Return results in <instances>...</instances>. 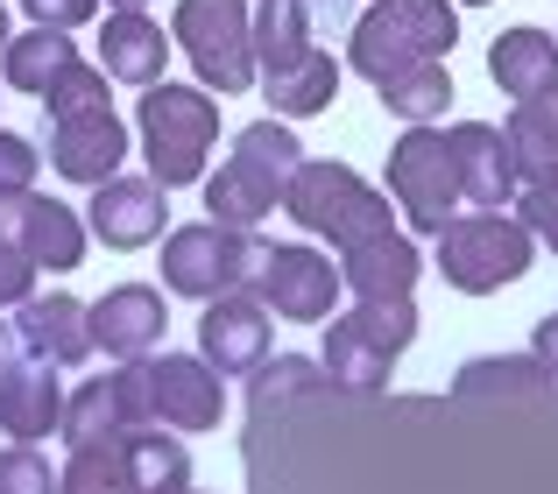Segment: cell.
<instances>
[{
    "mask_svg": "<svg viewBox=\"0 0 558 494\" xmlns=\"http://www.w3.org/2000/svg\"><path fill=\"white\" fill-rule=\"evenodd\" d=\"M460 42V14L452 0H375L354 22V42H347V64L361 78H396L410 64H432V57H452Z\"/></svg>",
    "mask_w": 558,
    "mask_h": 494,
    "instance_id": "cell-3",
    "label": "cell"
},
{
    "mask_svg": "<svg viewBox=\"0 0 558 494\" xmlns=\"http://www.w3.org/2000/svg\"><path fill=\"white\" fill-rule=\"evenodd\" d=\"M509 149H517V170H523V184H545L558 177V85L551 92H531V99H517L509 107Z\"/></svg>",
    "mask_w": 558,
    "mask_h": 494,
    "instance_id": "cell-25",
    "label": "cell"
},
{
    "mask_svg": "<svg viewBox=\"0 0 558 494\" xmlns=\"http://www.w3.org/2000/svg\"><path fill=\"white\" fill-rule=\"evenodd\" d=\"M28 297H36V261L14 240H0V311H8V304H28Z\"/></svg>",
    "mask_w": 558,
    "mask_h": 494,
    "instance_id": "cell-37",
    "label": "cell"
},
{
    "mask_svg": "<svg viewBox=\"0 0 558 494\" xmlns=\"http://www.w3.org/2000/svg\"><path fill=\"white\" fill-rule=\"evenodd\" d=\"M545 360L537 354H481L452 374V396H545Z\"/></svg>",
    "mask_w": 558,
    "mask_h": 494,
    "instance_id": "cell-30",
    "label": "cell"
},
{
    "mask_svg": "<svg viewBox=\"0 0 558 494\" xmlns=\"http://www.w3.org/2000/svg\"><path fill=\"white\" fill-rule=\"evenodd\" d=\"M332 92H340V64L326 50H312V57H298V64L262 78V99L276 107V121H312V113L332 107Z\"/></svg>",
    "mask_w": 558,
    "mask_h": 494,
    "instance_id": "cell-26",
    "label": "cell"
},
{
    "mask_svg": "<svg viewBox=\"0 0 558 494\" xmlns=\"http://www.w3.org/2000/svg\"><path fill=\"white\" fill-rule=\"evenodd\" d=\"M332 8H347V0H332Z\"/></svg>",
    "mask_w": 558,
    "mask_h": 494,
    "instance_id": "cell-43",
    "label": "cell"
},
{
    "mask_svg": "<svg viewBox=\"0 0 558 494\" xmlns=\"http://www.w3.org/2000/svg\"><path fill=\"white\" fill-rule=\"evenodd\" d=\"M417 275H424V255H417V240L396 234V226L340 247V283L354 289V297H410Z\"/></svg>",
    "mask_w": 558,
    "mask_h": 494,
    "instance_id": "cell-17",
    "label": "cell"
},
{
    "mask_svg": "<svg viewBox=\"0 0 558 494\" xmlns=\"http://www.w3.org/2000/svg\"><path fill=\"white\" fill-rule=\"evenodd\" d=\"M22 14L36 28H85L99 14V0H22Z\"/></svg>",
    "mask_w": 558,
    "mask_h": 494,
    "instance_id": "cell-38",
    "label": "cell"
},
{
    "mask_svg": "<svg viewBox=\"0 0 558 494\" xmlns=\"http://www.w3.org/2000/svg\"><path fill=\"white\" fill-rule=\"evenodd\" d=\"M14 332H22L28 360H50V368H85V360L99 354L93 346V304L64 297V289H50V297H28L14 304Z\"/></svg>",
    "mask_w": 558,
    "mask_h": 494,
    "instance_id": "cell-16",
    "label": "cell"
},
{
    "mask_svg": "<svg viewBox=\"0 0 558 494\" xmlns=\"http://www.w3.org/2000/svg\"><path fill=\"white\" fill-rule=\"evenodd\" d=\"M121 459H128L135 494H184L191 487V453H184L178 431H163V424L121 431Z\"/></svg>",
    "mask_w": 558,
    "mask_h": 494,
    "instance_id": "cell-24",
    "label": "cell"
},
{
    "mask_svg": "<svg viewBox=\"0 0 558 494\" xmlns=\"http://www.w3.org/2000/svg\"><path fill=\"white\" fill-rule=\"evenodd\" d=\"M389 198L403 206L410 234H446L460 220V170H452V149L438 127H403L389 141Z\"/></svg>",
    "mask_w": 558,
    "mask_h": 494,
    "instance_id": "cell-8",
    "label": "cell"
},
{
    "mask_svg": "<svg viewBox=\"0 0 558 494\" xmlns=\"http://www.w3.org/2000/svg\"><path fill=\"white\" fill-rule=\"evenodd\" d=\"M0 240H22V192H0Z\"/></svg>",
    "mask_w": 558,
    "mask_h": 494,
    "instance_id": "cell-40",
    "label": "cell"
},
{
    "mask_svg": "<svg viewBox=\"0 0 558 494\" xmlns=\"http://www.w3.org/2000/svg\"><path fill=\"white\" fill-rule=\"evenodd\" d=\"M121 163H128V127L113 107L50 121V170L64 184H107V177H121Z\"/></svg>",
    "mask_w": 558,
    "mask_h": 494,
    "instance_id": "cell-13",
    "label": "cell"
},
{
    "mask_svg": "<svg viewBox=\"0 0 558 494\" xmlns=\"http://www.w3.org/2000/svg\"><path fill=\"white\" fill-rule=\"evenodd\" d=\"M198 354L213 360L219 374H255L269 360V311H262L255 289H233V297H213L198 318Z\"/></svg>",
    "mask_w": 558,
    "mask_h": 494,
    "instance_id": "cell-15",
    "label": "cell"
},
{
    "mask_svg": "<svg viewBox=\"0 0 558 494\" xmlns=\"http://www.w3.org/2000/svg\"><path fill=\"white\" fill-rule=\"evenodd\" d=\"M488 78L502 85L509 99H531V92H551L558 85V36L545 28H502V36L488 42Z\"/></svg>",
    "mask_w": 558,
    "mask_h": 494,
    "instance_id": "cell-22",
    "label": "cell"
},
{
    "mask_svg": "<svg viewBox=\"0 0 558 494\" xmlns=\"http://www.w3.org/2000/svg\"><path fill=\"white\" fill-rule=\"evenodd\" d=\"M312 0H255V64L262 78L283 64H298V57H312Z\"/></svg>",
    "mask_w": 558,
    "mask_h": 494,
    "instance_id": "cell-27",
    "label": "cell"
},
{
    "mask_svg": "<svg viewBox=\"0 0 558 494\" xmlns=\"http://www.w3.org/2000/svg\"><path fill=\"white\" fill-rule=\"evenodd\" d=\"M184 494H198V487H184Z\"/></svg>",
    "mask_w": 558,
    "mask_h": 494,
    "instance_id": "cell-45",
    "label": "cell"
},
{
    "mask_svg": "<svg viewBox=\"0 0 558 494\" xmlns=\"http://www.w3.org/2000/svg\"><path fill=\"white\" fill-rule=\"evenodd\" d=\"M163 289L149 283H113L107 297H93V346L107 360H149L156 346H163Z\"/></svg>",
    "mask_w": 558,
    "mask_h": 494,
    "instance_id": "cell-14",
    "label": "cell"
},
{
    "mask_svg": "<svg viewBox=\"0 0 558 494\" xmlns=\"http://www.w3.org/2000/svg\"><path fill=\"white\" fill-rule=\"evenodd\" d=\"M170 36L191 57V71L205 78V92H255V8L247 0H178Z\"/></svg>",
    "mask_w": 558,
    "mask_h": 494,
    "instance_id": "cell-6",
    "label": "cell"
},
{
    "mask_svg": "<svg viewBox=\"0 0 558 494\" xmlns=\"http://www.w3.org/2000/svg\"><path fill=\"white\" fill-rule=\"evenodd\" d=\"M283 212L304 234H318L332 247H354V240H368V234L389 226V198H381L354 163H312V156H304L298 177H290Z\"/></svg>",
    "mask_w": 558,
    "mask_h": 494,
    "instance_id": "cell-7",
    "label": "cell"
},
{
    "mask_svg": "<svg viewBox=\"0 0 558 494\" xmlns=\"http://www.w3.org/2000/svg\"><path fill=\"white\" fill-rule=\"evenodd\" d=\"M85 240H93V226H85L71 206H57V198H43V192H22V240L14 247H22L36 269L71 275L85 261Z\"/></svg>",
    "mask_w": 558,
    "mask_h": 494,
    "instance_id": "cell-20",
    "label": "cell"
},
{
    "mask_svg": "<svg viewBox=\"0 0 558 494\" xmlns=\"http://www.w3.org/2000/svg\"><path fill=\"white\" fill-rule=\"evenodd\" d=\"M57 494H135L128 481V459H121V439H99V445H78L57 473Z\"/></svg>",
    "mask_w": 558,
    "mask_h": 494,
    "instance_id": "cell-31",
    "label": "cell"
},
{
    "mask_svg": "<svg viewBox=\"0 0 558 494\" xmlns=\"http://www.w3.org/2000/svg\"><path fill=\"white\" fill-rule=\"evenodd\" d=\"M0 494H57L50 459H43L36 445H22V439H14L8 453H0Z\"/></svg>",
    "mask_w": 558,
    "mask_h": 494,
    "instance_id": "cell-34",
    "label": "cell"
},
{
    "mask_svg": "<svg viewBox=\"0 0 558 494\" xmlns=\"http://www.w3.org/2000/svg\"><path fill=\"white\" fill-rule=\"evenodd\" d=\"M22 354H28V346H22V332H14L8 318H0V374H8V368H14Z\"/></svg>",
    "mask_w": 558,
    "mask_h": 494,
    "instance_id": "cell-41",
    "label": "cell"
},
{
    "mask_svg": "<svg viewBox=\"0 0 558 494\" xmlns=\"http://www.w3.org/2000/svg\"><path fill=\"white\" fill-rule=\"evenodd\" d=\"M531 354L545 360V382H551V396H558V311H551V318H537V332H531Z\"/></svg>",
    "mask_w": 558,
    "mask_h": 494,
    "instance_id": "cell-39",
    "label": "cell"
},
{
    "mask_svg": "<svg viewBox=\"0 0 558 494\" xmlns=\"http://www.w3.org/2000/svg\"><path fill=\"white\" fill-rule=\"evenodd\" d=\"M121 431H128V410H121V388H113V374H93V382H78V388L64 396V424H57L64 453L99 445V439H121Z\"/></svg>",
    "mask_w": 558,
    "mask_h": 494,
    "instance_id": "cell-28",
    "label": "cell"
},
{
    "mask_svg": "<svg viewBox=\"0 0 558 494\" xmlns=\"http://www.w3.org/2000/svg\"><path fill=\"white\" fill-rule=\"evenodd\" d=\"M269 240L255 226H219V220H191V226H170L163 234V289L170 297H233V289L255 283Z\"/></svg>",
    "mask_w": 558,
    "mask_h": 494,
    "instance_id": "cell-4",
    "label": "cell"
},
{
    "mask_svg": "<svg viewBox=\"0 0 558 494\" xmlns=\"http://www.w3.org/2000/svg\"><path fill=\"white\" fill-rule=\"evenodd\" d=\"M304 163V141L283 121H247L233 135L227 163L205 177V220L219 226H262L290 198V177Z\"/></svg>",
    "mask_w": 558,
    "mask_h": 494,
    "instance_id": "cell-1",
    "label": "cell"
},
{
    "mask_svg": "<svg viewBox=\"0 0 558 494\" xmlns=\"http://www.w3.org/2000/svg\"><path fill=\"white\" fill-rule=\"evenodd\" d=\"M85 226H93L99 247H121V255L128 247H149L170 226V192L156 177H107V184H93Z\"/></svg>",
    "mask_w": 558,
    "mask_h": 494,
    "instance_id": "cell-11",
    "label": "cell"
},
{
    "mask_svg": "<svg viewBox=\"0 0 558 494\" xmlns=\"http://www.w3.org/2000/svg\"><path fill=\"white\" fill-rule=\"evenodd\" d=\"M36 170H43V149L28 135L0 127V192H36Z\"/></svg>",
    "mask_w": 558,
    "mask_h": 494,
    "instance_id": "cell-36",
    "label": "cell"
},
{
    "mask_svg": "<svg viewBox=\"0 0 558 494\" xmlns=\"http://www.w3.org/2000/svg\"><path fill=\"white\" fill-rule=\"evenodd\" d=\"M446 149H452V170H460L466 206H481V212L517 206L523 170H517V149H509L502 127H488V121H460V127H446Z\"/></svg>",
    "mask_w": 558,
    "mask_h": 494,
    "instance_id": "cell-12",
    "label": "cell"
},
{
    "mask_svg": "<svg viewBox=\"0 0 558 494\" xmlns=\"http://www.w3.org/2000/svg\"><path fill=\"white\" fill-rule=\"evenodd\" d=\"M50 121H64V113H93V107H113V92H107V71H93V64H71L64 78L50 85Z\"/></svg>",
    "mask_w": 558,
    "mask_h": 494,
    "instance_id": "cell-33",
    "label": "cell"
},
{
    "mask_svg": "<svg viewBox=\"0 0 558 494\" xmlns=\"http://www.w3.org/2000/svg\"><path fill=\"white\" fill-rule=\"evenodd\" d=\"M517 220L537 234V247H551V255H558V177L523 184V192H517Z\"/></svg>",
    "mask_w": 558,
    "mask_h": 494,
    "instance_id": "cell-35",
    "label": "cell"
},
{
    "mask_svg": "<svg viewBox=\"0 0 558 494\" xmlns=\"http://www.w3.org/2000/svg\"><path fill=\"white\" fill-rule=\"evenodd\" d=\"M135 135H142V156H149V177L163 192L178 184H198L205 177V156L219 141V99L205 85H142V107H135Z\"/></svg>",
    "mask_w": 558,
    "mask_h": 494,
    "instance_id": "cell-2",
    "label": "cell"
},
{
    "mask_svg": "<svg viewBox=\"0 0 558 494\" xmlns=\"http://www.w3.org/2000/svg\"><path fill=\"white\" fill-rule=\"evenodd\" d=\"M71 64H85L78 42H71V28H28V36H14L8 50H0L8 92H36V99H50V85L64 78Z\"/></svg>",
    "mask_w": 558,
    "mask_h": 494,
    "instance_id": "cell-23",
    "label": "cell"
},
{
    "mask_svg": "<svg viewBox=\"0 0 558 494\" xmlns=\"http://www.w3.org/2000/svg\"><path fill=\"white\" fill-rule=\"evenodd\" d=\"M142 388H149V424L163 431H219L227 417V374L205 354L142 360Z\"/></svg>",
    "mask_w": 558,
    "mask_h": 494,
    "instance_id": "cell-10",
    "label": "cell"
},
{
    "mask_svg": "<svg viewBox=\"0 0 558 494\" xmlns=\"http://www.w3.org/2000/svg\"><path fill=\"white\" fill-rule=\"evenodd\" d=\"M381 107H389L396 121H410V127H432L438 113L452 107V71H446V57H432V64H410V71H396V78H381Z\"/></svg>",
    "mask_w": 558,
    "mask_h": 494,
    "instance_id": "cell-29",
    "label": "cell"
},
{
    "mask_svg": "<svg viewBox=\"0 0 558 494\" xmlns=\"http://www.w3.org/2000/svg\"><path fill=\"white\" fill-rule=\"evenodd\" d=\"M466 8H481V0H466Z\"/></svg>",
    "mask_w": 558,
    "mask_h": 494,
    "instance_id": "cell-44",
    "label": "cell"
},
{
    "mask_svg": "<svg viewBox=\"0 0 558 494\" xmlns=\"http://www.w3.org/2000/svg\"><path fill=\"white\" fill-rule=\"evenodd\" d=\"M432 240H438V275L460 297H495V289L523 283L537 261V234L517 212H466V220H452Z\"/></svg>",
    "mask_w": 558,
    "mask_h": 494,
    "instance_id": "cell-5",
    "label": "cell"
},
{
    "mask_svg": "<svg viewBox=\"0 0 558 494\" xmlns=\"http://www.w3.org/2000/svg\"><path fill=\"white\" fill-rule=\"evenodd\" d=\"M318 368H326V382H340V388H361V396H375V388H389V368H396V354L375 339L368 325H361L354 311H347V318H326V346H318Z\"/></svg>",
    "mask_w": 558,
    "mask_h": 494,
    "instance_id": "cell-21",
    "label": "cell"
},
{
    "mask_svg": "<svg viewBox=\"0 0 558 494\" xmlns=\"http://www.w3.org/2000/svg\"><path fill=\"white\" fill-rule=\"evenodd\" d=\"M163 57H170V36L142 8L107 14V28H99V71H107L113 85H156L163 78Z\"/></svg>",
    "mask_w": 558,
    "mask_h": 494,
    "instance_id": "cell-19",
    "label": "cell"
},
{
    "mask_svg": "<svg viewBox=\"0 0 558 494\" xmlns=\"http://www.w3.org/2000/svg\"><path fill=\"white\" fill-rule=\"evenodd\" d=\"M312 382H326V374H318V360H304V354H283V360H262V368L247 374V403H255V410H269V403L298 396V388H312Z\"/></svg>",
    "mask_w": 558,
    "mask_h": 494,
    "instance_id": "cell-32",
    "label": "cell"
},
{
    "mask_svg": "<svg viewBox=\"0 0 558 494\" xmlns=\"http://www.w3.org/2000/svg\"><path fill=\"white\" fill-rule=\"evenodd\" d=\"M107 8H142V0H107Z\"/></svg>",
    "mask_w": 558,
    "mask_h": 494,
    "instance_id": "cell-42",
    "label": "cell"
},
{
    "mask_svg": "<svg viewBox=\"0 0 558 494\" xmlns=\"http://www.w3.org/2000/svg\"><path fill=\"white\" fill-rule=\"evenodd\" d=\"M262 297V311L269 318H290V325H326L332 304H340V261L318 255V247L304 240H276L269 255H262L255 283H247Z\"/></svg>",
    "mask_w": 558,
    "mask_h": 494,
    "instance_id": "cell-9",
    "label": "cell"
},
{
    "mask_svg": "<svg viewBox=\"0 0 558 494\" xmlns=\"http://www.w3.org/2000/svg\"><path fill=\"white\" fill-rule=\"evenodd\" d=\"M64 424V382H57L50 360H14L8 374H0V431L22 445L50 439V431Z\"/></svg>",
    "mask_w": 558,
    "mask_h": 494,
    "instance_id": "cell-18",
    "label": "cell"
}]
</instances>
